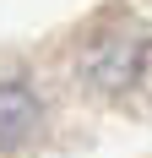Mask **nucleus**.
<instances>
[{
	"label": "nucleus",
	"mask_w": 152,
	"mask_h": 158,
	"mask_svg": "<svg viewBox=\"0 0 152 158\" xmlns=\"http://www.w3.org/2000/svg\"><path fill=\"white\" fill-rule=\"evenodd\" d=\"M147 44H125V38H103V44L87 49V60H82V77L98 87V93H125V87H136V77L147 71Z\"/></svg>",
	"instance_id": "obj_1"
},
{
	"label": "nucleus",
	"mask_w": 152,
	"mask_h": 158,
	"mask_svg": "<svg viewBox=\"0 0 152 158\" xmlns=\"http://www.w3.org/2000/svg\"><path fill=\"white\" fill-rule=\"evenodd\" d=\"M38 131V98L22 82H0V153L22 147Z\"/></svg>",
	"instance_id": "obj_2"
}]
</instances>
